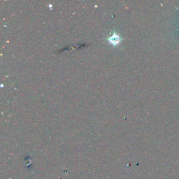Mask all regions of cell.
I'll return each instance as SVG.
<instances>
[{
  "instance_id": "1",
  "label": "cell",
  "mask_w": 179,
  "mask_h": 179,
  "mask_svg": "<svg viewBox=\"0 0 179 179\" xmlns=\"http://www.w3.org/2000/svg\"><path fill=\"white\" fill-rule=\"evenodd\" d=\"M109 42L113 43V44H116V43H118V42H120V37L119 36L117 35H113L111 36V37L109 38Z\"/></svg>"
}]
</instances>
